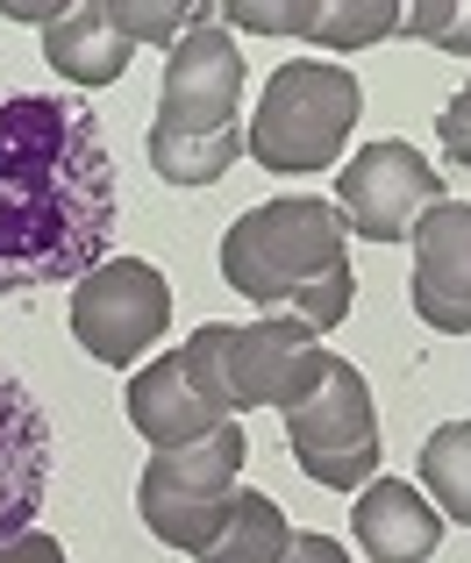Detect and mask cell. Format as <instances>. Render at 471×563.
<instances>
[{"instance_id": "e0dca14e", "label": "cell", "mask_w": 471, "mask_h": 563, "mask_svg": "<svg viewBox=\"0 0 471 563\" xmlns=\"http://www.w3.org/2000/svg\"><path fill=\"white\" fill-rule=\"evenodd\" d=\"M421 485H429L443 521L471 528V421H443L421 442Z\"/></svg>"}, {"instance_id": "9c48e42d", "label": "cell", "mask_w": 471, "mask_h": 563, "mask_svg": "<svg viewBox=\"0 0 471 563\" xmlns=\"http://www.w3.org/2000/svg\"><path fill=\"white\" fill-rule=\"evenodd\" d=\"M243 108V51L222 22H200L165 51V86H157V129L165 136H236Z\"/></svg>"}, {"instance_id": "6da1fadb", "label": "cell", "mask_w": 471, "mask_h": 563, "mask_svg": "<svg viewBox=\"0 0 471 563\" xmlns=\"http://www.w3.org/2000/svg\"><path fill=\"white\" fill-rule=\"evenodd\" d=\"M114 229V165L72 93H0V300L79 286Z\"/></svg>"}, {"instance_id": "d6986e66", "label": "cell", "mask_w": 471, "mask_h": 563, "mask_svg": "<svg viewBox=\"0 0 471 563\" xmlns=\"http://www.w3.org/2000/svg\"><path fill=\"white\" fill-rule=\"evenodd\" d=\"M108 8L129 43H165V51L194 36L200 22H222V8H208V0H108Z\"/></svg>"}, {"instance_id": "7a4b0ae2", "label": "cell", "mask_w": 471, "mask_h": 563, "mask_svg": "<svg viewBox=\"0 0 471 563\" xmlns=\"http://www.w3.org/2000/svg\"><path fill=\"white\" fill-rule=\"evenodd\" d=\"M222 278L264 314H293L315 335L343 329L350 300H358V272H350V229L336 200H264L222 235Z\"/></svg>"}, {"instance_id": "ba28073f", "label": "cell", "mask_w": 471, "mask_h": 563, "mask_svg": "<svg viewBox=\"0 0 471 563\" xmlns=\"http://www.w3.org/2000/svg\"><path fill=\"white\" fill-rule=\"evenodd\" d=\"M443 200L450 192L436 179V165H421L407 143H364V151H350L343 186H336V214L364 243H415L429 207H443Z\"/></svg>"}, {"instance_id": "8992f818", "label": "cell", "mask_w": 471, "mask_h": 563, "mask_svg": "<svg viewBox=\"0 0 471 563\" xmlns=\"http://www.w3.org/2000/svg\"><path fill=\"white\" fill-rule=\"evenodd\" d=\"M222 329L229 321H200L172 357L143 364L129 378V428L151 450H186V442H208L215 428L236 421L229 378H222Z\"/></svg>"}, {"instance_id": "5b68a950", "label": "cell", "mask_w": 471, "mask_h": 563, "mask_svg": "<svg viewBox=\"0 0 471 563\" xmlns=\"http://www.w3.org/2000/svg\"><path fill=\"white\" fill-rule=\"evenodd\" d=\"M243 428H215L208 442H186V450H151V464H143V485H136V514L143 528H151L165 550H186L200 556L215 536H222L236 493H243Z\"/></svg>"}, {"instance_id": "5bb4252c", "label": "cell", "mask_w": 471, "mask_h": 563, "mask_svg": "<svg viewBox=\"0 0 471 563\" xmlns=\"http://www.w3.org/2000/svg\"><path fill=\"white\" fill-rule=\"evenodd\" d=\"M350 528H358V550L372 563H429L436 542H443V514H436L407 478H372L364 485Z\"/></svg>"}, {"instance_id": "9a60e30c", "label": "cell", "mask_w": 471, "mask_h": 563, "mask_svg": "<svg viewBox=\"0 0 471 563\" xmlns=\"http://www.w3.org/2000/svg\"><path fill=\"white\" fill-rule=\"evenodd\" d=\"M43 57H51V71L65 86H86V93H94V86H114L129 71L136 43L122 36L108 0H72V8L43 29Z\"/></svg>"}, {"instance_id": "7c38bea8", "label": "cell", "mask_w": 471, "mask_h": 563, "mask_svg": "<svg viewBox=\"0 0 471 563\" xmlns=\"http://www.w3.org/2000/svg\"><path fill=\"white\" fill-rule=\"evenodd\" d=\"M321 335L293 314H264V321H243V329H222V378H229V407L250 413V407H278L300 378L307 350Z\"/></svg>"}, {"instance_id": "ac0fdd59", "label": "cell", "mask_w": 471, "mask_h": 563, "mask_svg": "<svg viewBox=\"0 0 471 563\" xmlns=\"http://www.w3.org/2000/svg\"><path fill=\"white\" fill-rule=\"evenodd\" d=\"M143 151H151V172L165 186H215L243 157V129L236 136H165V129H151Z\"/></svg>"}, {"instance_id": "3957f363", "label": "cell", "mask_w": 471, "mask_h": 563, "mask_svg": "<svg viewBox=\"0 0 471 563\" xmlns=\"http://www.w3.org/2000/svg\"><path fill=\"white\" fill-rule=\"evenodd\" d=\"M364 114V86L350 65L329 57H293L264 79V100L243 129L250 165L278 172V179H300V172L343 165V143Z\"/></svg>"}, {"instance_id": "8fae6325", "label": "cell", "mask_w": 471, "mask_h": 563, "mask_svg": "<svg viewBox=\"0 0 471 563\" xmlns=\"http://www.w3.org/2000/svg\"><path fill=\"white\" fill-rule=\"evenodd\" d=\"M43 493H51V421L22 378L0 372V542L36 528Z\"/></svg>"}, {"instance_id": "4fadbf2b", "label": "cell", "mask_w": 471, "mask_h": 563, "mask_svg": "<svg viewBox=\"0 0 471 563\" xmlns=\"http://www.w3.org/2000/svg\"><path fill=\"white\" fill-rule=\"evenodd\" d=\"M222 22L258 29V36H300L315 51H364V43L401 36V8L393 0H293V8L236 0V8H222Z\"/></svg>"}, {"instance_id": "603a6c76", "label": "cell", "mask_w": 471, "mask_h": 563, "mask_svg": "<svg viewBox=\"0 0 471 563\" xmlns=\"http://www.w3.org/2000/svg\"><path fill=\"white\" fill-rule=\"evenodd\" d=\"M278 563H350V550H343V542H329V536H293Z\"/></svg>"}, {"instance_id": "277c9868", "label": "cell", "mask_w": 471, "mask_h": 563, "mask_svg": "<svg viewBox=\"0 0 471 563\" xmlns=\"http://www.w3.org/2000/svg\"><path fill=\"white\" fill-rule=\"evenodd\" d=\"M286 413V450L329 493H364L379 471V413H372V385L350 357L336 350H307L293 393L278 399Z\"/></svg>"}, {"instance_id": "d4e9b609", "label": "cell", "mask_w": 471, "mask_h": 563, "mask_svg": "<svg viewBox=\"0 0 471 563\" xmlns=\"http://www.w3.org/2000/svg\"><path fill=\"white\" fill-rule=\"evenodd\" d=\"M464 14H471V8H464Z\"/></svg>"}, {"instance_id": "44dd1931", "label": "cell", "mask_w": 471, "mask_h": 563, "mask_svg": "<svg viewBox=\"0 0 471 563\" xmlns=\"http://www.w3.org/2000/svg\"><path fill=\"white\" fill-rule=\"evenodd\" d=\"M436 136H443V157H450V165H464V172H471V86H464L458 100H450L443 114H436Z\"/></svg>"}, {"instance_id": "52a82bcc", "label": "cell", "mask_w": 471, "mask_h": 563, "mask_svg": "<svg viewBox=\"0 0 471 563\" xmlns=\"http://www.w3.org/2000/svg\"><path fill=\"white\" fill-rule=\"evenodd\" d=\"M172 329V286L143 257H108L72 286V335L100 364H136Z\"/></svg>"}, {"instance_id": "2e32d148", "label": "cell", "mask_w": 471, "mask_h": 563, "mask_svg": "<svg viewBox=\"0 0 471 563\" xmlns=\"http://www.w3.org/2000/svg\"><path fill=\"white\" fill-rule=\"evenodd\" d=\"M286 542H293V528H286V514H278L272 493H236L222 536L200 550V563H278Z\"/></svg>"}, {"instance_id": "cb8c5ba5", "label": "cell", "mask_w": 471, "mask_h": 563, "mask_svg": "<svg viewBox=\"0 0 471 563\" xmlns=\"http://www.w3.org/2000/svg\"><path fill=\"white\" fill-rule=\"evenodd\" d=\"M0 14H8V22H36V29H51L65 8H43V0H0Z\"/></svg>"}, {"instance_id": "7402d4cb", "label": "cell", "mask_w": 471, "mask_h": 563, "mask_svg": "<svg viewBox=\"0 0 471 563\" xmlns=\"http://www.w3.org/2000/svg\"><path fill=\"white\" fill-rule=\"evenodd\" d=\"M0 563H65V542L43 536V528H29V536L0 542Z\"/></svg>"}, {"instance_id": "ffe728a7", "label": "cell", "mask_w": 471, "mask_h": 563, "mask_svg": "<svg viewBox=\"0 0 471 563\" xmlns=\"http://www.w3.org/2000/svg\"><path fill=\"white\" fill-rule=\"evenodd\" d=\"M401 29L421 43H436V51H458L471 57V14L464 0H415V8H401Z\"/></svg>"}, {"instance_id": "30bf717a", "label": "cell", "mask_w": 471, "mask_h": 563, "mask_svg": "<svg viewBox=\"0 0 471 563\" xmlns=\"http://www.w3.org/2000/svg\"><path fill=\"white\" fill-rule=\"evenodd\" d=\"M415 314L436 335H471V207L443 200L415 229Z\"/></svg>"}]
</instances>
